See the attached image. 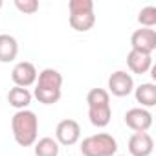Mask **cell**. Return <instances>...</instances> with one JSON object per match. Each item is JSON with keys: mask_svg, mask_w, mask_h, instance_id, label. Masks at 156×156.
<instances>
[{"mask_svg": "<svg viewBox=\"0 0 156 156\" xmlns=\"http://www.w3.org/2000/svg\"><path fill=\"white\" fill-rule=\"evenodd\" d=\"M11 129H13V138L20 147H30L37 141V132H39V118L35 112L24 108L17 110L13 119H11Z\"/></svg>", "mask_w": 156, "mask_h": 156, "instance_id": "cell-1", "label": "cell"}, {"mask_svg": "<svg viewBox=\"0 0 156 156\" xmlns=\"http://www.w3.org/2000/svg\"><path fill=\"white\" fill-rule=\"evenodd\" d=\"M116 151H118V141L112 134L107 132L88 136L81 141L83 156H114Z\"/></svg>", "mask_w": 156, "mask_h": 156, "instance_id": "cell-2", "label": "cell"}, {"mask_svg": "<svg viewBox=\"0 0 156 156\" xmlns=\"http://www.w3.org/2000/svg\"><path fill=\"white\" fill-rule=\"evenodd\" d=\"M81 138V127L75 119H62L55 129V141L61 145H75Z\"/></svg>", "mask_w": 156, "mask_h": 156, "instance_id": "cell-3", "label": "cell"}, {"mask_svg": "<svg viewBox=\"0 0 156 156\" xmlns=\"http://www.w3.org/2000/svg\"><path fill=\"white\" fill-rule=\"evenodd\" d=\"M130 46L134 51H141L151 55L156 50V31L151 28H140L130 37Z\"/></svg>", "mask_w": 156, "mask_h": 156, "instance_id": "cell-4", "label": "cell"}, {"mask_svg": "<svg viewBox=\"0 0 156 156\" xmlns=\"http://www.w3.org/2000/svg\"><path fill=\"white\" fill-rule=\"evenodd\" d=\"M37 68L33 66V62H28V61H22V62H17L13 72H11V79L15 83V87H20V88H28L31 85H35L37 81Z\"/></svg>", "mask_w": 156, "mask_h": 156, "instance_id": "cell-5", "label": "cell"}, {"mask_svg": "<svg viewBox=\"0 0 156 156\" xmlns=\"http://www.w3.org/2000/svg\"><path fill=\"white\" fill-rule=\"evenodd\" d=\"M108 90L112 96L116 98H125L129 96L132 90H134V81H132V75L123 72V70H118L114 72L110 77H108Z\"/></svg>", "mask_w": 156, "mask_h": 156, "instance_id": "cell-6", "label": "cell"}, {"mask_svg": "<svg viewBox=\"0 0 156 156\" xmlns=\"http://www.w3.org/2000/svg\"><path fill=\"white\" fill-rule=\"evenodd\" d=\"M125 123L134 132H147L152 125V114L147 108H130L125 114Z\"/></svg>", "mask_w": 156, "mask_h": 156, "instance_id": "cell-7", "label": "cell"}, {"mask_svg": "<svg viewBox=\"0 0 156 156\" xmlns=\"http://www.w3.org/2000/svg\"><path fill=\"white\" fill-rule=\"evenodd\" d=\"M154 151V141L147 132H134L129 138V152L130 156H151Z\"/></svg>", "mask_w": 156, "mask_h": 156, "instance_id": "cell-8", "label": "cell"}, {"mask_svg": "<svg viewBox=\"0 0 156 156\" xmlns=\"http://www.w3.org/2000/svg\"><path fill=\"white\" fill-rule=\"evenodd\" d=\"M127 64H129L130 72L143 75V73H147V72L151 70V66H152V57L147 55V53L130 50L129 55H127Z\"/></svg>", "mask_w": 156, "mask_h": 156, "instance_id": "cell-9", "label": "cell"}, {"mask_svg": "<svg viewBox=\"0 0 156 156\" xmlns=\"http://www.w3.org/2000/svg\"><path fill=\"white\" fill-rule=\"evenodd\" d=\"M37 87L39 88H51V90H61L62 87V75L53 70V68H44L37 75Z\"/></svg>", "mask_w": 156, "mask_h": 156, "instance_id": "cell-10", "label": "cell"}, {"mask_svg": "<svg viewBox=\"0 0 156 156\" xmlns=\"http://www.w3.org/2000/svg\"><path fill=\"white\" fill-rule=\"evenodd\" d=\"M19 53V42L13 35H0V62H11L17 59Z\"/></svg>", "mask_w": 156, "mask_h": 156, "instance_id": "cell-11", "label": "cell"}, {"mask_svg": "<svg viewBox=\"0 0 156 156\" xmlns=\"http://www.w3.org/2000/svg\"><path fill=\"white\" fill-rule=\"evenodd\" d=\"M96 24V15L94 11H85V13H70V26L75 31H88Z\"/></svg>", "mask_w": 156, "mask_h": 156, "instance_id": "cell-12", "label": "cell"}, {"mask_svg": "<svg viewBox=\"0 0 156 156\" xmlns=\"http://www.w3.org/2000/svg\"><path fill=\"white\" fill-rule=\"evenodd\" d=\"M134 96H136V101L141 103V108H149V107H154L156 105V85L152 83H143L140 85L138 88H134Z\"/></svg>", "mask_w": 156, "mask_h": 156, "instance_id": "cell-13", "label": "cell"}, {"mask_svg": "<svg viewBox=\"0 0 156 156\" xmlns=\"http://www.w3.org/2000/svg\"><path fill=\"white\" fill-rule=\"evenodd\" d=\"M8 103L11 107H15L17 110H24L28 108V105L31 103V92L28 88H20V87H13L8 92Z\"/></svg>", "mask_w": 156, "mask_h": 156, "instance_id": "cell-14", "label": "cell"}, {"mask_svg": "<svg viewBox=\"0 0 156 156\" xmlns=\"http://www.w3.org/2000/svg\"><path fill=\"white\" fill-rule=\"evenodd\" d=\"M88 119L94 127H107L112 119V108L110 105H103V107H92L88 108Z\"/></svg>", "mask_w": 156, "mask_h": 156, "instance_id": "cell-15", "label": "cell"}, {"mask_svg": "<svg viewBox=\"0 0 156 156\" xmlns=\"http://www.w3.org/2000/svg\"><path fill=\"white\" fill-rule=\"evenodd\" d=\"M35 156H59V143L53 138H41L35 141Z\"/></svg>", "mask_w": 156, "mask_h": 156, "instance_id": "cell-16", "label": "cell"}, {"mask_svg": "<svg viewBox=\"0 0 156 156\" xmlns=\"http://www.w3.org/2000/svg\"><path fill=\"white\" fill-rule=\"evenodd\" d=\"M87 103L88 108L92 107H103V105H110V94L103 88H92L87 96Z\"/></svg>", "mask_w": 156, "mask_h": 156, "instance_id": "cell-17", "label": "cell"}, {"mask_svg": "<svg viewBox=\"0 0 156 156\" xmlns=\"http://www.w3.org/2000/svg\"><path fill=\"white\" fill-rule=\"evenodd\" d=\"M33 96H35V98H37V101H39V103H42V105H55V103L61 99V90L39 88V87H35Z\"/></svg>", "mask_w": 156, "mask_h": 156, "instance_id": "cell-18", "label": "cell"}, {"mask_svg": "<svg viewBox=\"0 0 156 156\" xmlns=\"http://www.w3.org/2000/svg\"><path fill=\"white\" fill-rule=\"evenodd\" d=\"M138 22L143 26V28H151L156 26V8L154 6H147L143 8L140 13H138Z\"/></svg>", "mask_w": 156, "mask_h": 156, "instance_id": "cell-19", "label": "cell"}, {"mask_svg": "<svg viewBox=\"0 0 156 156\" xmlns=\"http://www.w3.org/2000/svg\"><path fill=\"white\" fill-rule=\"evenodd\" d=\"M68 9H70V13H85V11H94V2H92V0H70Z\"/></svg>", "mask_w": 156, "mask_h": 156, "instance_id": "cell-20", "label": "cell"}, {"mask_svg": "<svg viewBox=\"0 0 156 156\" xmlns=\"http://www.w3.org/2000/svg\"><path fill=\"white\" fill-rule=\"evenodd\" d=\"M15 8L24 15H33L39 11V2L37 0H15Z\"/></svg>", "mask_w": 156, "mask_h": 156, "instance_id": "cell-21", "label": "cell"}, {"mask_svg": "<svg viewBox=\"0 0 156 156\" xmlns=\"http://www.w3.org/2000/svg\"><path fill=\"white\" fill-rule=\"evenodd\" d=\"M0 8H2V0H0Z\"/></svg>", "mask_w": 156, "mask_h": 156, "instance_id": "cell-22", "label": "cell"}]
</instances>
